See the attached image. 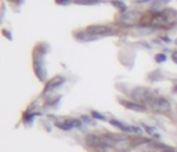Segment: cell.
<instances>
[{
    "mask_svg": "<svg viewBox=\"0 0 177 152\" xmlns=\"http://www.w3.org/2000/svg\"><path fill=\"white\" fill-rule=\"evenodd\" d=\"M64 82H65V80H64V77H62V76H57V77H54V79L49 80V82L46 83V86H44L43 94H49V93L54 91V90L58 89V87L62 85Z\"/></svg>",
    "mask_w": 177,
    "mask_h": 152,
    "instance_id": "cell-5",
    "label": "cell"
},
{
    "mask_svg": "<svg viewBox=\"0 0 177 152\" xmlns=\"http://www.w3.org/2000/svg\"><path fill=\"white\" fill-rule=\"evenodd\" d=\"M91 116L94 119H100V120H105V116L101 114V112H97V111H93L91 112Z\"/></svg>",
    "mask_w": 177,
    "mask_h": 152,
    "instance_id": "cell-11",
    "label": "cell"
},
{
    "mask_svg": "<svg viewBox=\"0 0 177 152\" xmlns=\"http://www.w3.org/2000/svg\"><path fill=\"white\" fill-rule=\"evenodd\" d=\"M82 122H86V123H90L93 125V120L89 118V116H82Z\"/></svg>",
    "mask_w": 177,
    "mask_h": 152,
    "instance_id": "cell-13",
    "label": "cell"
},
{
    "mask_svg": "<svg viewBox=\"0 0 177 152\" xmlns=\"http://www.w3.org/2000/svg\"><path fill=\"white\" fill-rule=\"evenodd\" d=\"M176 44H177V40H176Z\"/></svg>",
    "mask_w": 177,
    "mask_h": 152,
    "instance_id": "cell-16",
    "label": "cell"
},
{
    "mask_svg": "<svg viewBox=\"0 0 177 152\" xmlns=\"http://www.w3.org/2000/svg\"><path fill=\"white\" fill-rule=\"evenodd\" d=\"M167 60V57L165 56V54H156L155 56V61L158 64H162V62H165V61Z\"/></svg>",
    "mask_w": 177,
    "mask_h": 152,
    "instance_id": "cell-10",
    "label": "cell"
},
{
    "mask_svg": "<svg viewBox=\"0 0 177 152\" xmlns=\"http://www.w3.org/2000/svg\"><path fill=\"white\" fill-rule=\"evenodd\" d=\"M147 104L150 105V108L152 109V111L159 112V114L170 111V102L167 101V100L162 98V97H158V98H152V97H151L147 101Z\"/></svg>",
    "mask_w": 177,
    "mask_h": 152,
    "instance_id": "cell-1",
    "label": "cell"
},
{
    "mask_svg": "<svg viewBox=\"0 0 177 152\" xmlns=\"http://www.w3.org/2000/svg\"><path fill=\"white\" fill-rule=\"evenodd\" d=\"M162 40H163V42H166V43H169L170 39H169V37H162Z\"/></svg>",
    "mask_w": 177,
    "mask_h": 152,
    "instance_id": "cell-15",
    "label": "cell"
},
{
    "mask_svg": "<svg viewBox=\"0 0 177 152\" xmlns=\"http://www.w3.org/2000/svg\"><path fill=\"white\" fill-rule=\"evenodd\" d=\"M86 32L90 35H94V36H107L109 33H115V31L111 27L107 25H91V27L86 28Z\"/></svg>",
    "mask_w": 177,
    "mask_h": 152,
    "instance_id": "cell-2",
    "label": "cell"
},
{
    "mask_svg": "<svg viewBox=\"0 0 177 152\" xmlns=\"http://www.w3.org/2000/svg\"><path fill=\"white\" fill-rule=\"evenodd\" d=\"M122 104L126 106L127 109H133V111H137V112H141L145 109V106L141 105L140 102H136V101H122Z\"/></svg>",
    "mask_w": 177,
    "mask_h": 152,
    "instance_id": "cell-7",
    "label": "cell"
},
{
    "mask_svg": "<svg viewBox=\"0 0 177 152\" xmlns=\"http://www.w3.org/2000/svg\"><path fill=\"white\" fill-rule=\"evenodd\" d=\"M112 4H114L118 10H120V11H123V12L126 11V6H125L122 2H112Z\"/></svg>",
    "mask_w": 177,
    "mask_h": 152,
    "instance_id": "cell-9",
    "label": "cell"
},
{
    "mask_svg": "<svg viewBox=\"0 0 177 152\" xmlns=\"http://www.w3.org/2000/svg\"><path fill=\"white\" fill-rule=\"evenodd\" d=\"M173 61L177 64V51H176V53H173Z\"/></svg>",
    "mask_w": 177,
    "mask_h": 152,
    "instance_id": "cell-14",
    "label": "cell"
},
{
    "mask_svg": "<svg viewBox=\"0 0 177 152\" xmlns=\"http://www.w3.org/2000/svg\"><path fill=\"white\" fill-rule=\"evenodd\" d=\"M109 123H111L112 126H115V127L120 129V130L126 131V133H136V134H140L141 133V129L140 127H134V126L125 125V123H122V122L116 120V119H111V120H109Z\"/></svg>",
    "mask_w": 177,
    "mask_h": 152,
    "instance_id": "cell-6",
    "label": "cell"
},
{
    "mask_svg": "<svg viewBox=\"0 0 177 152\" xmlns=\"http://www.w3.org/2000/svg\"><path fill=\"white\" fill-rule=\"evenodd\" d=\"M42 58H43V54H36L33 58V68H35V73L39 79L44 80L46 79V69L43 66V62H42Z\"/></svg>",
    "mask_w": 177,
    "mask_h": 152,
    "instance_id": "cell-4",
    "label": "cell"
},
{
    "mask_svg": "<svg viewBox=\"0 0 177 152\" xmlns=\"http://www.w3.org/2000/svg\"><path fill=\"white\" fill-rule=\"evenodd\" d=\"M140 17H141L140 12H137V11H125L120 15V18H119V22L126 25V27H131V25L137 24Z\"/></svg>",
    "mask_w": 177,
    "mask_h": 152,
    "instance_id": "cell-3",
    "label": "cell"
},
{
    "mask_svg": "<svg viewBox=\"0 0 177 152\" xmlns=\"http://www.w3.org/2000/svg\"><path fill=\"white\" fill-rule=\"evenodd\" d=\"M76 4H96V3L101 2V0H75Z\"/></svg>",
    "mask_w": 177,
    "mask_h": 152,
    "instance_id": "cell-8",
    "label": "cell"
},
{
    "mask_svg": "<svg viewBox=\"0 0 177 152\" xmlns=\"http://www.w3.org/2000/svg\"><path fill=\"white\" fill-rule=\"evenodd\" d=\"M71 2H72V0H56V3H57V4H69V3Z\"/></svg>",
    "mask_w": 177,
    "mask_h": 152,
    "instance_id": "cell-12",
    "label": "cell"
}]
</instances>
